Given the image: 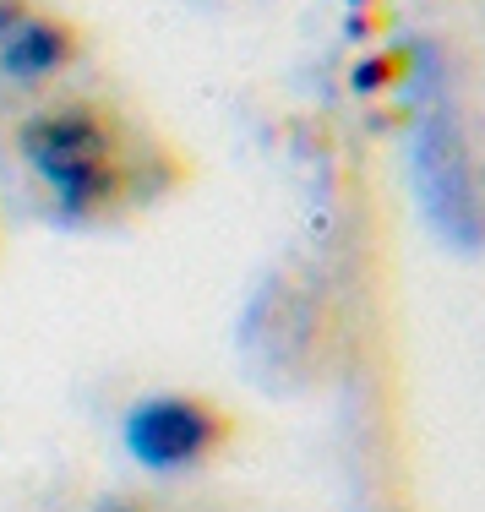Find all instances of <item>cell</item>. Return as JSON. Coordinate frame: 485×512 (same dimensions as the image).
<instances>
[{
    "mask_svg": "<svg viewBox=\"0 0 485 512\" xmlns=\"http://www.w3.org/2000/svg\"><path fill=\"white\" fill-rule=\"evenodd\" d=\"M409 175L431 229L458 251H485V115L464 99H442L415 120Z\"/></svg>",
    "mask_w": 485,
    "mask_h": 512,
    "instance_id": "obj_2",
    "label": "cell"
},
{
    "mask_svg": "<svg viewBox=\"0 0 485 512\" xmlns=\"http://www.w3.org/2000/svg\"><path fill=\"white\" fill-rule=\"evenodd\" d=\"M93 512H159L153 502H142V496H109L104 507H93Z\"/></svg>",
    "mask_w": 485,
    "mask_h": 512,
    "instance_id": "obj_6",
    "label": "cell"
},
{
    "mask_svg": "<svg viewBox=\"0 0 485 512\" xmlns=\"http://www.w3.org/2000/svg\"><path fill=\"white\" fill-rule=\"evenodd\" d=\"M0 126L22 202L55 229L109 235L191 186V153L159 120L77 82L33 99Z\"/></svg>",
    "mask_w": 485,
    "mask_h": 512,
    "instance_id": "obj_1",
    "label": "cell"
},
{
    "mask_svg": "<svg viewBox=\"0 0 485 512\" xmlns=\"http://www.w3.org/2000/svg\"><path fill=\"white\" fill-rule=\"evenodd\" d=\"M338 349L333 306L306 273H273L268 289L246 306L240 322V355H246L257 387L268 393H306L322 387Z\"/></svg>",
    "mask_w": 485,
    "mask_h": 512,
    "instance_id": "obj_3",
    "label": "cell"
},
{
    "mask_svg": "<svg viewBox=\"0 0 485 512\" xmlns=\"http://www.w3.org/2000/svg\"><path fill=\"white\" fill-rule=\"evenodd\" d=\"M82 55L88 39L55 0H0V120L66 88Z\"/></svg>",
    "mask_w": 485,
    "mask_h": 512,
    "instance_id": "obj_5",
    "label": "cell"
},
{
    "mask_svg": "<svg viewBox=\"0 0 485 512\" xmlns=\"http://www.w3.org/2000/svg\"><path fill=\"white\" fill-rule=\"evenodd\" d=\"M235 414L218 398L197 387H159L142 393L120 420V442L126 458L153 480H186V474L213 469L218 458L235 447Z\"/></svg>",
    "mask_w": 485,
    "mask_h": 512,
    "instance_id": "obj_4",
    "label": "cell"
}]
</instances>
